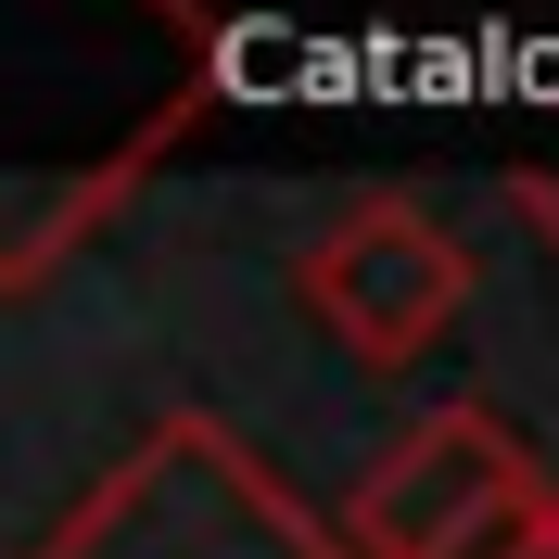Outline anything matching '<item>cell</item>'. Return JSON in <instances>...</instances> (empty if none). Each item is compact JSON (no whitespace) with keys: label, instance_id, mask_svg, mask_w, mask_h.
<instances>
[{"label":"cell","instance_id":"cell-2","mask_svg":"<svg viewBox=\"0 0 559 559\" xmlns=\"http://www.w3.org/2000/svg\"><path fill=\"white\" fill-rule=\"evenodd\" d=\"M26 559H344V547L216 407H166L76 484V509Z\"/></svg>","mask_w":559,"mask_h":559},{"label":"cell","instance_id":"cell-6","mask_svg":"<svg viewBox=\"0 0 559 559\" xmlns=\"http://www.w3.org/2000/svg\"><path fill=\"white\" fill-rule=\"evenodd\" d=\"M509 559H559V522H547V534H522V547H509Z\"/></svg>","mask_w":559,"mask_h":559},{"label":"cell","instance_id":"cell-3","mask_svg":"<svg viewBox=\"0 0 559 559\" xmlns=\"http://www.w3.org/2000/svg\"><path fill=\"white\" fill-rule=\"evenodd\" d=\"M559 522L547 457L509 432L496 407H432L419 432H394L369 457V484L331 509V547L344 559H509L522 534Z\"/></svg>","mask_w":559,"mask_h":559},{"label":"cell","instance_id":"cell-1","mask_svg":"<svg viewBox=\"0 0 559 559\" xmlns=\"http://www.w3.org/2000/svg\"><path fill=\"white\" fill-rule=\"evenodd\" d=\"M216 0H0V293L76 242L216 115Z\"/></svg>","mask_w":559,"mask_h":559},{"label":"cell","instance_id":"cell-4","mask_svg":"<svg viewBox=\"0 0 559 559\" xmlns=\"http://www.w3.org/2000/svg\"><path fill=\"white\" fill-rule=\"evenodd\" d=\"M293 306L356 356V369H419L471 306V242L419 191H356L306 254H293Z\"/></svg>","mask_w":559,"mask_h":559},{"label":"cell","instance_id":"cell-5","mask_svg":"<svg viewBox=\"0 0 559 559\" xmlns=\"http://www.w3.org/2000/svg\"><path fill=\"white\" fill-rule=\"evenodd\" d=\"M509 216H534L547 254H559V166H509Z\"/></svg>","mask_w":559,"mask_h":559}]
</instances>
